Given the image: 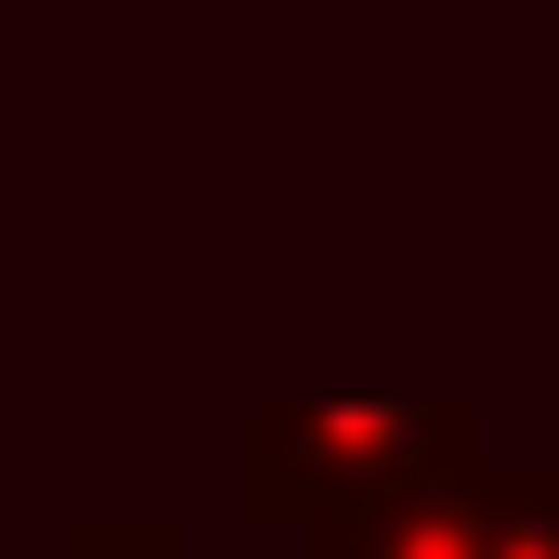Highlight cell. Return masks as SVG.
<instances>
[{"label": "cell", "instance_id": "obj_1", "mask_svg": "<svg viewBox=\"0 0 559 559\" xmlns=\"http://www.w3.org/2000/svg\"><path fill=\"white\" fill-rule=\"evenodd\" d=\"M442 468H481V417L455 404H261L235 442V495L274 521H325V508L404 495Z\"/></svg>", "mask_w": 559, "mask_h": 559}, {"label": "cell", "instance_id": "obj_2", "mask_svg": "<svg viewBox=\"0 0 559 559\" xmlns=\"http://www.w3.org/2000/svg\"><path fill=\"white\" fill-rule=\"evenodd\" d=\"M299 559H481V468H442V481H404V495L325 508Z\"/></svg>", "mask_w": 559, "mask_h": 559}, {"label": "cell", "instance_id": "obj_3", "mask_svg": "<svg viewBox=\"0 0 559 559\" xmlns=\"http://www.w3.org/2000/svg\"><path fill=\"white\" fill-rule=\"evenodd\" d=\"M481 559H559V468L481 455Z\"/></svg>", "mask_w": 559, "mask_h": 559}, {"label": "cell", "instance_id": "obj_4", "mask_svg": "<svg viewBox=\"0 0 559 559\" xmlns=\"http://www.w3.org/2000/svg\"><path fill=\"white\" fill-rule=\"evenodd\" d=\"M66 559H195V547H182V521H79Z\"/></svg>", "mask_w": 559, "mask_h": 559}, {"label": "cell", "instance_id": "obj_5", "mask_svg": "<svg viewBox=\"0 0 559 559\" xmlns=\"http://www.w3.org/2000/svg\"><path fill=\"white\" fill-rule=\"evenodd\" d=\"M0 559H13V481H0Z\"/></svg>", "mask_w": 559, "mask_h": 559}]
</instances>
